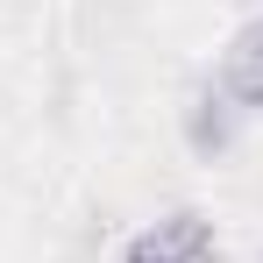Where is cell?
<instances>
[{
  "label": "cell",
  "mask_w": 263,
  "mask_h": 263,
  "mask_svg": "<svg viewBox=\"0 0 263 263\" xmlns=\"http://www.w3.org/2000/svg\"><path fill=\"white\" fill-rule=\"evenodd\" d=\"M128 263H214V235L192 214H178V220H164V228H149L128 249Z\"/></svg>",
  "instance_id": "cell-1"
},
{
  "label": "cell",
  "mask_w": 263,
  "mask_h": 263,
  "mask_svg": "<svg viewBox=\"0 0 263 263\" xmlns=\"http://www.w3.org/2000/svg\"><path fill=\"white\" fill-rule=\"evenodd\" d=\"M220 86H228V100H242V107H263V22H249L235 36V50L220 57Z\"/></svg>",
  "instance_id": "cell-2"
}]
</instances>
